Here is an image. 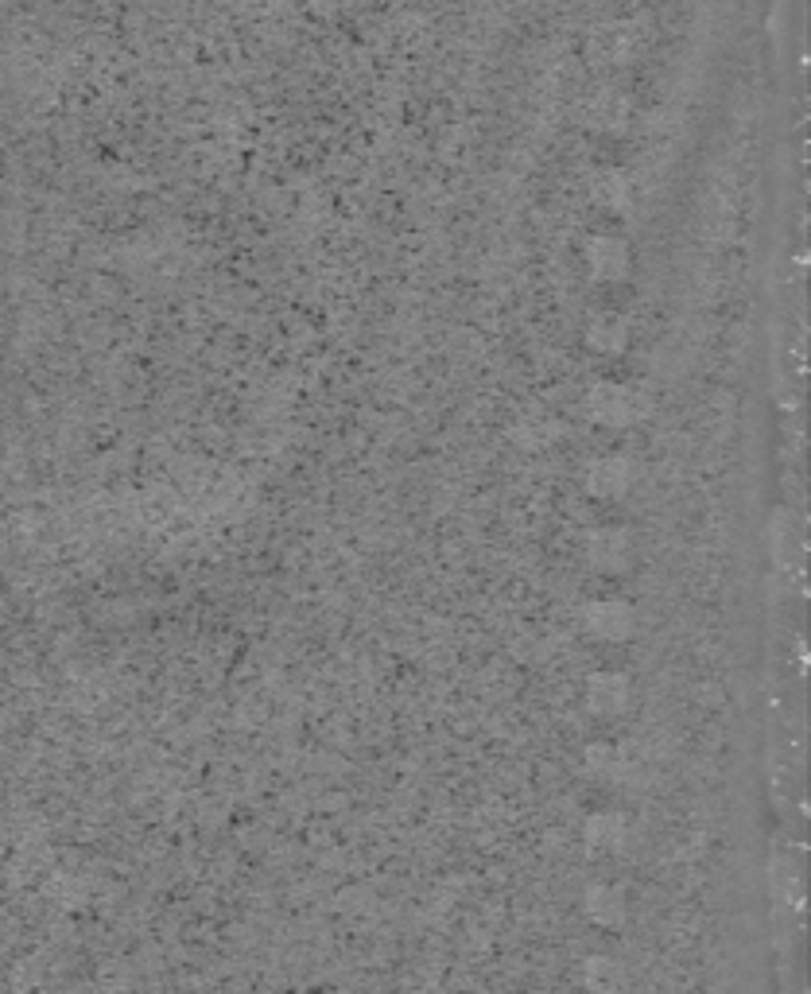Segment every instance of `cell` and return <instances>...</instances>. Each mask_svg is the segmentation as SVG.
I'll return each mask as SVG.
<instances>
[{
  "label": "cell",
  "instance_id": "cell-1",
  "mask_svg": "<svg viewBox=\"0 0 811 994\" xmlns=\"http://www.w3.org/2000/svg\"><path fill=\"white\" fill-rule=\"evenodd\" d=\"M582 626L598 642H629L637 629V610L625 599H598L582 610Z\"/></svg>",
  "mask_w": 811,
  "mask_h": 994
},
{
  "label": "cell",
  "instance_id": "cell-2",
  "mask_svg": "<svg viewBox=\"0 0 811 994\" xmlns=\"http://www.w3.org/2000/svg\"><path fill=\"white\" fill-rule=\"evenodd\" d=\"M590 567H598L602 575H617L629 567L633 559V536L625 529H598L587 544Z\"/></svg>",
  "mask_w": 811,
  "mask_h": 994
},
{
  "label": "cell",
  "instance_id": "cell-3",
  "mask_svg": "<svg viewBox=\"0 0 811 994\" xmlns=\"http://www.w3.org/2000/svg\"><path fill=\"white\" fill-rule=\"evenodd\" d=\"M629 695H633L629 677H622V672H598L587 684V703L590 712L598 715H622L629 707Z\"/></svg>",
  "mask_w": 811,
  "mask_h": 994
},
{
  "label": "cell",
  "instance_id": "cell-4",
  "mask_svg": "<svg viewBox=\"0 0 811 994\" xmlns=\"http://www.w3.org/2000/svg\"><path fill=\"white\" fill-rule=\"evenodd\" d=\"M633 486V463L614 454V459H598L587 471V489L598 497H622Z\"/></svg>",
  "mask_w": 811,
  "mask_h": 994
},
{
  "label": "cell",
  "instance_id": "cell-5",
  "mask_svg": "<svg viewBox=\"0 0 811 994\" xmlns=\"http://www.w3.org/2000/svg\"><path fill=\"white\" fill-rule=\"evenodd\" d=\"M587 917L594 921V925H602V928H614V925H622L625 921V893L617 890V886H594V890L587 893Z\"/></svg>",
  "mask_w": 811,
  "mask_h": 994
},
{
  "label": "cell",
  "instance_id": "cell-6",
  "mask_svg": "<svg viewBox=\"0 0 811 994\" xmlns=\"http://www.w3.org/2000/svg\"><path fill=\"white\" fill-rule=\"evenodd\" d=\"M629 840V820L617 812H602L587 823V843L598 851H622Z\"/></svg>",
  "mask_w": 811,
  "mask_h": 994
},
{
  "label": "cell",
  "instance_id": "cell-7",
  "mask_svg": "<svg viewBox=\"0 0 811 994\" xmlns=\"http://www.w3.org/2000/svg\"><path fill=\"white\" fill-rule=\"evenodd\" d=\"M587 986L594 994L625 991V968L617 960H606V956H594V960L587 963Z\"/></svg>",
  "mask_w": 811,
  "mask_h": 994
}]
</instances>
